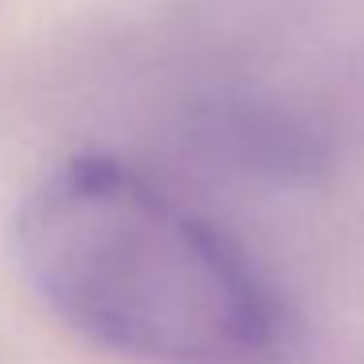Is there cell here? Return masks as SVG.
<instances>
[{
	"label": "cell",
	"instance_id": "obj_1",
	"mask_svg": "<svg viewBox=\"0 0 364 364\" xmlns=\"http://www.w3.org/2000/svg\"><path fill=\"white\" fill-rule=\"evenodd\" d=\"M20 259L87 341L137 364H278L286 306L223 228L114 157H71L28 196Z\"/></svg>",
	"mask_w": 364,
	"mask_h": 364
}]
</instances>
